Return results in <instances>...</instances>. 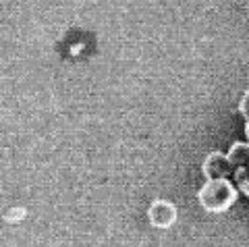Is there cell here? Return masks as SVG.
<instances>
[{"instance_id":"obj_5","label":"cell","mask_w":249,"mask_h":247,"mask_svg":"<svg viewBox=\"0 0 249 247\" xmlns=\"http://www.w3.org/2000/svg\"><path fill=\"white\" fill-rule=\"evenodd\" d=\"M232 183L237 185L239 194H243L249 197V160L245 162L243 166L235 168V173H232Z\"/></svg>"},{"instance_id":"obj_4","label":"cell","mask_w":249,"mask_h":247,"mask_svg":"<svg viewBox=\"0 0 249 247\" xmlns=\"http://www.w3.org/2000/svg\"><path fill=\"white\" fill-rule=\"evenodd\" d=\"M227 156L231 160L232 168L243 166L245 162L249 160V141H235V143L231 145V150H229Z\"/></svg>"},{"instance_id":"obj_8","label":"cell","mask_w":249,"mask_h":247,"mask_svg":"<svg viewBox=\"0 0 249 247\" xmlns=\"http://www.w3.org/2000/svg\"><path fill=\"white\" fill-rule=\"evenodd\" d=\"M247 123V127H245V135H247V141H249V121H245Z\"/></svg>"},{"instance_id":"obj_2","label":"cell","mask_w":249,"mask_h":247,"mask_svg":"<svg viewBox=\"0 0 249 247\" xmlns=\"http://www.w3.org/2000/svg\"><path fill=\"white\" fill-rule=\"evenodd\" d=\"M201 168H204L206 179H232V173H235V168H232L229 156L227 154H222V152L208 154Z\"/></svg>"},{"instance_id":"obj_3","label":"cell","mask_w":249,"mask_h":247,"mask_svg":"<svg viewBox=\"0 0 249 247\" xmlns=\"http://www.w3.org/2000/svg\"><path fill=\"white\" fill-rule=\"evenodd\" d=\"M147 218L156 229H170L177 222V208L168 199H156L147 210Z\"/></svg>"},{"instance_id":"obj_7","label":"cell","mask_w":249,"mask_h":247,"mask_svg":"<svg viewBox=\"0 0 249 247\" xmlns=\"http://www.w3.org/2000/svg\"><path fill=\"white\" fill-rule=\"evenodd\" d=\"M9 222H19L21 218H25V210L23 208H13V210H9V214L4 216Z\"/></svg>"},{"instance_id":"obj_6","label":"cell","mask_w":249,"mask_h":247,"mask_svg":"<svg viewBox=\"0 0 249 247\" xmlns=\"http://www.w3.org/2000/svg\"><path fill=\"white\" fill-rule=\"evenodd\" d=\"M239 112H241V117H243L245 121H249V89L243 94V98H241V102H239Z\"/></svg>"},{"instance_id":"obj_1","label":"cell","mask_w":249,"mask_h":247,"mask_svg":"<svg viewBox=\"0 0 249 247\" xmlns=\"http://www.w3.org/2000/svg\"><path fill=\"white\" fill-rule=\"evenodd\" d=\"M237 197H239V189L232 183V179H208L197 194L201 208L212 214L227 212L237 202Z\"/></svg>"}]
</instances>
